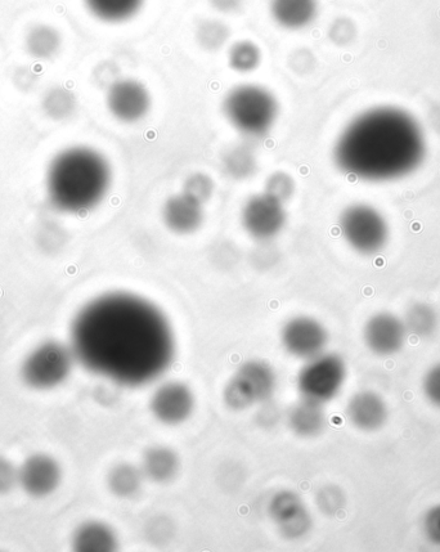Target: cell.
<instances>
[{"label":"cell","instance_id":"7a4b0ae2","mask_svg":"<svg viewBox=\"0 0 440 552\" xmlns=\"http://www.w3.org/2000/svg\"><path fill=\"white\" fill-rule=\"evenodd\" d=\"M428 141L420 121L397 106L357 115L340 133L334 160L341 172L365 182H394L424 163Z\"/></svg>","mask_w":440,"mask_h":552},{"label":"cell","instance_id":"4fadbf2b","mask_svg":"<svg viewBox=\"0 0 440 552\" xmlns=\"http://www.w3.org/2000/svg\"><path fill=\"white\" fill-rule=\"evenodd\" d=\"M61 482V465L55 457L46 453H35L19 466V486L30 497L51 496L60 487Z\"/></svg>","mask_w":440,"mask_h":552},{"label":"cell","instance_id":"f1b7e54d","mask_svg":"<svg viewBox=\"0 0 440 552\" xmlns=\"http://www.w3.org/2000/svg\"><path fill=\"white\" fill-rule=\"evenodd\" d=\"M224 169L236 179L248 178L254 173L257 161L253 150L245 145L232 147L223 159Z\"/></svg>","mask_w":440,"mask_h":552},{"label":"cell","instance_id":"277c9868","mask_svg":"<svg viewBox=\"0 0 440 552\" xmlns=\"http://www.w3.org/2000/svg\"><path fill=\"white\" fill-rule=\"evenodd\" d=\"M223 112L237 132L246 138H262L271 132L280 112L275 94L257 84L231 89L223 101Z\"/></svg>","mask_w":440,"mask_h":552},{"label":"cell","instance_id":"3957f363","mask_svg":"<svg viewBox=\"0 0 440 552\" xmlns=\"http://www.w3.org/2000/svg\"><path fill=\"white\" fill-rule=\"evenodd\" d=\"M111 186L106 157L88 146H70L58 152L46 173V191L53 208L83 214L100 205Z\"/></svg>","mask_w":440,"mask_h":552},{"label":"cell","instance_id":"d590c367","mask_svg":"<svg viewBox=\"0 0 440 552\" xmlns=\"http://www.w3.org/2000/svg\"><path fill=\"white\" fill-rule=\"evenodd\" d=\"M19 486V468L7 457L0 456V495H7Z\"/></svg>","mask_w":440,"mask_h":552},{"label":"cell","instance_id":"8992f818","mask_svg":"<svg viewBox=\"0 0 440 552\" xmlns=\"http://www.w3.org/2000/svg\"><path fill=\"white\" fill-rule=\"evenodd\" d=\"M339 228L350 248L367 257L381 253L390 239L388 221L370 204L348 206L340 215Z\"/></svg>","mask_w":440,"mask_h":552},{"label":"cell","instance_id":"83f0119b","mask_svg":"<svg viewBox=\"0 0 440 552\" xmlns=\"http://www.w3.org/2000/svg\"><path fill=\"white\" fill-rule=\"evenodd\" d=\"M76 105L78 102L75 94L61 85L49 88L42 101L44 114L56 121L69 119L74 114Z\"/></svg>","mask_w":440,"mask_h":552},{"label":"cell","instance_id":"44dd1931","mask_svg":"<svg viewBox=\"0 0 440 552\" xmlns=\"http://www.w3.org/2000/svg\"><path fill=\"white\" fill-rule=\"evenodd\" d=\"M291 430L299 437L312 438L320 435L327 425L322 403L303 398L291 408L289 414Z\"/></svg>","mask_w":440,"mask_h":552},{"label":"cell","instance_id":"e0dca14e","mask_svg":"<svg viewBox=\"0 0 440 552\" xmlns=\"http://www.w3.org/2000/svg\"><path fill=\"white\" fill-rule=\"evenodd\" d=\"M320 12L318 0H269V15L281 29L300 31L309 28Z\"/></svg>","mask_w":440,"mask_h":552},{"label":"cell","instance_id":"d4e9b609","mask_svg":"<svg viewBox=\"0 0 440 552\" xmlns=\"http://www.w3.org/2000/svg\"><path fill=\"white\" fill-rule=\"evenodd\" d=\"M143 475L141 468L136 465L124 464L115 465L107 474V487L112 495L119 498H132L141 491Z\"/></svg>","mask_w":440,"mask_h":552},{"label":"cell","instance_id":"5b68a950","mask_svg":"<svg viewBox=\"0 0 440 552\" xmlns=\"http://www.w3.org/2000/svg\"><path fill=\"white\" fill-rule=\"evenodd\" d=\"M74 361L76 358L69 345L55 340L44 341L22 362L21 378L31 389H55L69 379Z\"/></svg>","mask_w":440,"mask_h":552},{"label":"cell","instance_id":"1f68e13d","mask_svg":"<svg viewBox=\"0 0 440 552\" xmlns=\"http://www.w3.org/2000/svg\"><path fill=\"white\" fill-rule=\"evenodd\" d=\"M295 183L289 174L276 172L269 175L266 183V194L284 204L294 195Z\"/></svg>","mask_w":440,"mask_h":552},{"label":"cell","instance_id":"8d00e7d4","mask_svg":"<svg viewBox=\"0 0 440 552\" xmlns=\"http://www.w3.org/2000/svg\"><path fill=\"white\" fill-rule=\"evenodd\" d=\"M289 64L294 73L308 75L312 73L314 66H316V57L308 48L295 49L290 55Z\"/></svg>","mask_w":440,"mask_h":552},{"label":"cell","instance_id":"6da1fadb","mask_svg":"<svg viewBox=\"0 0 440 552\" xmlns=\"http://www.w3.org/2000/svg\"><path fill=\"white\" fill-rule=\"evenodd\" d=\"M71 349L87 370L124 387H142L172 366L175 340L163 312L128 293L84 305L71 323Z\"/></svg>","mask_w":440,"mask_h":552},{"label":"cell","instance_id":"9c48e42d","mask_svg":"<svg viewBox=\"0 0 440 552\" xmlns=\"http://www.w3.org/2000/svg\"><path fill=\"white\" fill-rule=\"evenodd\" d=\"M106 106L112 118L121 123H138L150 112L151 94L136 79H116L107 88Z\"/></svg>","mask_w":440,"mask_h":552},{"label":"cell","instance_id":"d6986e66","mask_svg":"<svg viewBox=\"0 0 440 552\" xmlns=\"http://www.w3.org/2000/svg\"><path fill=\"white\" fill-rule=\"evenodd\" d=\"M64 37L61 31L47 22H37L26 31L24 47L35 61L47 62L60 55Z\"/></svg>","mask_w":440,"mask_h":552},{"label":"cell","instance_id":"52a82bcc","mask_svg":"<svg viewBox=\"0 0 440 552\" xmlns=\"http://www.w3.org/2000/svg\"><path fill=\"white\" fill-rule=\"evenodd\" d=\"M276 375L266 362L244 363L224 389V402L232 410H246L255 403L267 402L276 389Z\"/></svg>","mask_w":440,"mask_h":552},{"label":"cell","instance_id":"8fae6325","mask_svg":"<svg viewBox=\"0 0 440 552\" xmlns=\"http://www.w3.org/2000/svg\"><path fill=\"white\" fill-rule=\"evenodd\" d=\"M281 339L287 352L308 361L325 353L329 335L314 318L295 317L282 329Z\"/></svg>","mask_w":440,"mask_h":552},{"label":"cell","instance_id":"cb8c5ba5","mask_svg":"<svg viewBox=\"0 0 440 552\" xmlns=\"http://www.w3.org/2000/svg\"><path fill=\"white\" fill-rule=\"evenodd\" d=\"M408 334L417 339H429L438 330L439 317L433 305L416 302L407 308L402 318Z\"/></svg>","mask_w":440,"mask_h":552},{"label":"cell","instance_id":"7c38bea8","mask_svg":"<svg viewBox=\"0 0 440 552\" xmlns=\"http://www.w3.org/2000/svg\"><path fill=\"white\" fill-rule=\"evenodd\" d=\"M286 214L280 201L264 194L251 197L242 209V224L258 240L275 237L285 226Z\"/></svg>","mask_w":440,"mask_h":552},{"label":"cell","instance_id":"30bf717a","mask_svg":"<svg viewBox=\"0 0 440 552\" xmlns=\"http://www.w3.org/2000/svg\"><path fill=\"white\" fill-rule=\"evenodd\" d=\"M407 335L402 318L390 312L375 313L363 327L366 347L379 357H390L401 352Z\"/></svg>","mask_w":440,"mask_h":552},{"label":"cell","instance_id":"ba28073f","mask_svg":"<svg viewBox=\"0 0 440 552\" xmlns=\"http://www.w3.org/2000/svg\"><path fill=\"white\" fill-rule=\"evenodd\" d=\"M347 379V366L338 354L322 353L308 359L298 378L300 394L309 401L330 402L343 389Z\"/></svg>","mask_w":440,"mask_h":552},{"label":"cell","instance_id":"2e32d148","mask_svg":"<svg viewBox=\"0 0 440 552\" xmlns=\"http://www.w3.org/2000/svg\"><path fill=\"white\" fill-rule=\"evenodd\" d=\"M347 416L350 424L365 433L383 429L389 420L385 399L374 390H362L349 399Z\"/></svg>","mask_w":440,"mask_h":552},{"label":"cell","instance_id":"e575fe53","mask_svg":"<svg viewBox=\"0 0 440 552\" xmlns=\"http://www.w3.org/2000/svg\"><path fill=\"white\" fill-rule=\"evenodd\" d=\"M421 527L426 541L440 549V504L431 506L426 511Z\"/></svg>","mask_w":440,"mask_h":552},{"label":"cell","instance_id":"4dcf8cb0","mask_svg":"<svg viewBox=\"0 0 440 552\" xmlns=\"http://www.w3.org/2000/svg\"><path fill=\"white\" fill-rule=\"evenodd\" d=\"M213 191L214 183L206 174H191L190 177L186 179V182H184L183 194L190 196L191 199L197 201V203L201 205L210 200Z\"/></svg>","mask_w":440,"mask_h":552},{"label":"cell","instance_id":"5bb4252c","mask_svg":"<svg viewBox=\"0 0 440 552\" xmlns=\"http://www.w3.org/2000/svg\"><path fill=\"white\" fill-rule=\"evenodd\" d=\"M268 510L282 536L289 540L304 537L312 528L311 515L305 509L302 498L293 491L276 493L269 502Z\"/></svg>","mask_w":440,"mask_h":552},{"label":"cell","instance_id":"74e56055","mask_svg":"<svg viewBox=\"0 0 440 552\" xmlns=\"http://www.w3.org/2000/svg\"><path fill=\"white\" fill-rule=\"evenodd\" d=\"M210 7L214 11L223 13V15H232L244 7L245 0H208Z\"/></svg>","mask_w":440,"mask_h":552},{"label":"cell","instance_id":"9a60e30c","mask_svg":"<svg viewBox=\"0 0 440 552\" xmlns=\"http://www.w3.org/2000/svg\"><path fill=\"white\" fill-rule=\"evenodd\" d=\"M151 412L166 425L184 423L195 408V397L186 384L172 381L161 385L151 398Z\"/></svg>","mask_w":440,"mask_h":552},{"label":"cell","instance_id":"ac0fdd59","mask_svg":"<svg viewBox=\"0 0 440 552\" xmlns=\"http://www.w3.org/2000/svg\"><path fill=\"white\" fill-rule=\"evenodd\" d=\"M163 217L170 231L187 235L201 226L204 212L200 203L182 192L181 195H175L166 201Z\"/></svg>","mask_w":440,"mask_h":552},{"label":"cell","instance_id":"836d02e7","mask_svg":"<svg viewBox=\"0 0 440 552\" xmlns=\"http://www.w3.org/2000/svg\"><path fill=\"white\" fill-rule=\"evenodd\" d=\"M422 393L431 406L440 408V362L431 366L422 378Z\"/></svg>","mask_w":440,"mask_h":552},{"label":"cell","instance_id":"d6a6232c","mask_svg":"<svg viewBox=\"0 0 440 552\" xmlns=\"http://www.w3.org/2000/svg\"><path fill=\"white\" fill-rule=\"evenodd\" d=\"M357 37L356 24L347 17H339L332 21L329 28V38L339 47L349 46Z\"/></svg>","mask_w":440,"mask_h":552},{"label":"cell","instance_id":"f546056e","mask_svg":"<svg viewBox=\"0 0 440 552\" xmlns=\"http://www.w3.org/2000/svg\"><path fill=\"white\" fill-rule=\"evenodd\" d=\"M347 504V498L343 489L338 486H326L318 492L317 505L320 507L321 513L327 516H336L344 509Z\"/></svg>","mask_w":440,"mask_h":552},{"label":"cell","instance_id":"ffe728a7","mask_svg":"<svg viewBox=\"0 0 440 552\" xmlns=\"http://www.w3.org/2000/svg\"><path fill=\"white\" fill-rule=\"evenodd\" d=\"M85 10L103 24L119 25L133 20L146 0H82Z\"/></svg>","mask_w":440,"mask_h":552},{"label":"cell","instance_id":"4316f807","mask_svg":"<svg viewBox=\"0 0 440 552\" xmlns=\"http://www.w3.org/2000/svg\"><path fill=\"white\" fill-rule=\"evenodd\" d=\"M262 64V49L253 40H237L228 49V65L233 71L248 74Z\"/></svg>","mask_w":440,"mask_h":552},{"label":"cell","instance_id":"484cf974","mask_svg":"<svg viewBox=\"0 0 440 552\" xmlns=\"http://www.w3.org/2000/svg\"><path fill=\"white\" fill-rule=\"evenodd\" d=\"M231 35L230 26L218 19L201 20L195 29L197 46L210 53L218 52L226 46Z\"/></svg>","mask_w":440,"mask_h":552},{"label":"cell","instance_id":"603a6c76","mask_svg":"<svg viewBox=\"0 0 440 552\" xmlns=\"http://www.w3.org/2000/svg\"><path fill=\"white\" fill-rule=\"evenodd\" d=\"M73 549L79 552H111L118 549V538L109 525L87 522L76 528Z\"/></svg>","mask_w":440,"mask_h":552},{"label":"cell","instance_id":"7402d4cb","mask_svg":"<svg viewBox=\"0 0 440 552\" xmlns=\"http://www.w3.org/2000/svg\"><path fill=\"white\" fill-rule=\"evenodd\" d=\"M179 466L181 462L172 448L155 446L148 448L143 455L141 470L151 482L164 484L177 477Z\"/></svg>","mask_w":440,"mask_h":552}]
</instances>
